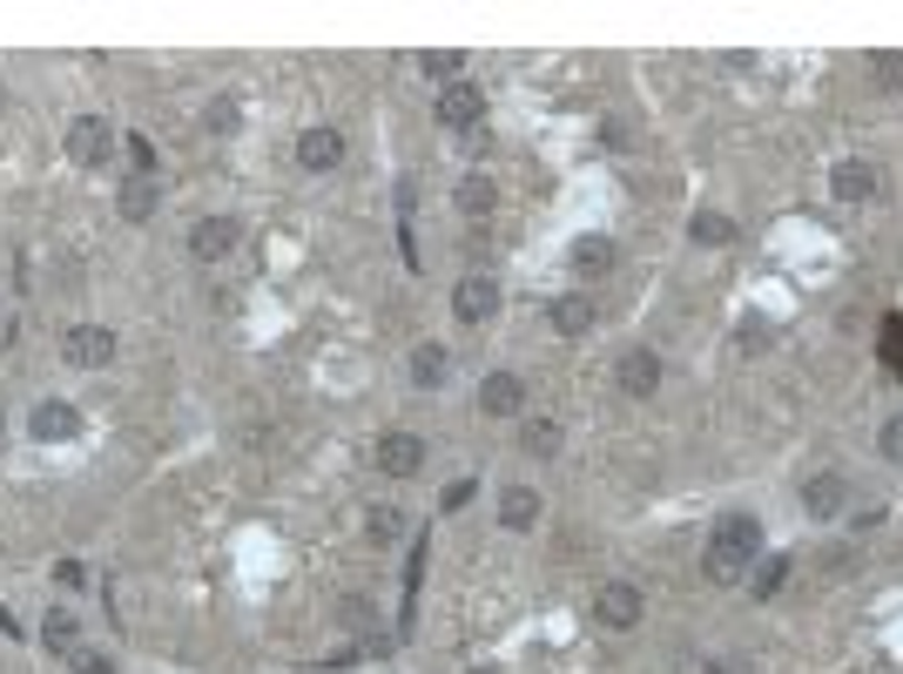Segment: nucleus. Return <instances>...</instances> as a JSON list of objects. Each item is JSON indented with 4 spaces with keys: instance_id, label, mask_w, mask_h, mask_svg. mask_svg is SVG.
<instances>
[{
    "instance_id": "obj_34",
    "label": "nucleus",
    "mask_w": 903,
    "mask_h": 674,
    "mask_svg": "<svg viewBox=\"0 0 903 674\" xmlns=\"http://www.w3.org/2000/svg\"><path fill=\"white\" fill-rule=\"evenodd\" d=\"M465 674H500V667H465Z\"/></svg>"
},
{
    "instance_id": "obj_9",
    "label": "nucleus",
    "mask_w": 903,
    "mask_h": 674,
    "mask_svg": "<svg viewBox=\"0 0 903 674\" xmlns=\"http://www.w3.org/2000/svg\"><path fill=\"white\" fill-rule=\"evenodd\" d=\"M492 310H500V284L492 277H459L452 284V317L459 324H485Z\"/></svg>"
},
{
    "instance_id": "obj_24",
    "label": "nucleus",
    "mask_w": 903,
    "mask_h": 674,
    "mask_svg": "<svg viewBox=\"0 0 903 674\" xmlns=\"http://www.w3.org/2000/svg\"><path fill=\"white\" fill-rule=\"evenodd\" d=\"M876 358H883V371H890V378H903V310L883 324V337H876Z\"/></svg>"
},
{
    "instance_id": "obj_25",
    "label": "nucleus",
    "mask_w": 903,
    "mask_h": 674,
    "mask_svg": "<svg viewBox=\"0 0 903 674\" xmlns=\"http://www.w3.org/2000/svg\"><path fill=\"white\" fill-rule=\"evenodd\" d=\"M688 236H695V243H708V249H715V243H735V223H728V216H721V210H701V216H695V223H688Z\"/></svg>"
},
{
    "instance_id": "obj_28",
    "label": "nucleus",
    "mask_w": 903,
    "mask_h": 674,
    "mask_svg": "<svg viewBox=\"0 0 903 674\" xmlns=\"http://www.w3.org/2000/svg\"><path fill=\"white\" fill-rule=\"evenodd\" d=\"M870 74L883 89H903V54H870Z\"/></svg>"
},
{
    "instance_id": "obj_15",
    "label": "nucleus",
    "mask_w": 903,
    "mask_h": 674,
    "mask_svg": "<svg viewBox=\"0 0 903 674\" xmlns=\"http://www.w3.org/2000/svg\"><path fill=\"white\" fill-rule=\"evenodd\" d=\"M500 527L506 533H533L540 527V492L533 486H506L500 492Z\"/></svg>"
},
{
    "instance_id": "obj_22",
    "label": "nucleus",
    "mask_w": 903,
    "mask_h": 674,
    "mask_svg": "<svg viewBox=\"0 0 903 674\" xmlns=\"http://www.w3.org/2000/svg\"><path fill=\"white\" fill-rule=\"evenodd\" d=\"M365 533H371L378 547H391V540L404 533V513H398V506H365Z\"/></svg>"
},
{
    "instance_id": "obj_33",
    "label": "nucleus",
    "mask_w": 903,
    "mask_h": 674,
    "mask_svg": "<svg viewBox=\"0 0 903 674\" xmlns=\"http://www.w3.org/2000/svg\"><path fill=\"white\" fill-rule=\"evenodd\" d=\"M48 641L68 647V641H74V621H68V614H48Z\"/></svg>"
},
{
    "instance_id": "obj_4",
    "label": "nucleus",
    "mask_w": 903,
    "mask_h": 674,
    "mask_svg": "<svg viewBox=\"0 0 903 674\" xmlns=\"http://www.w3.org/2000/svg\"><path fill=\"white\" fill-rule=\"evenodd\" d=\"M371 459H378V472H384V479H412V472L425 466V439H419V432H398V426H391V432H378Z\"/></svg>"
},
{
    "instance_id": "obj_30",
    "label": "nucleus",
    "mask_w": 903,
    "mask_h": 674,
    "mask_svg": "<svg viewBox=\"0 0 903 674\" xmlns=\"http://www.w3.org/2000/svg\"><path fill=\"white\" fill-rule=\"evenodd\" d=\"M203 122H209V129H216V135H229V129H236V102H229V95H216V102H209V115H203Z\"/></svg>"
},
{
    "instance_id": "obj_26",
    "label": "nucleus",
    "mask_w": 903,
    "mask_h": 674,
    "mask_svg": "<svg viewBox=\"0 0 903 674\" xmlns=\"http://www.w3.org/2000/svg\"><path fill=\"white\" fill-rule=\"evenodd\" d=\"M122 155H129V176L155 183V142H148V135H129V142H122Z\"/></svg>"
},
{
    "instance_id": "obj_14",
    "label": "nucleus",
    "mask_w": 903,
    "mask_h": 674,
    "mask_svg": "<svg viewBox=\"0 0 903 674\" xmlns=\"http://www.w3.org/2000/svg\"><path fill=\"white\" fill-rule=\"evenodd\" d=\"M843 499H850L843 472H809V486H802V506H809L815 520H837V513H843Z\"/></svg>"
},
{
    "instance_id": "obj_7",
    "label": "nucleus",
    "mask_w": 903,
    "mask_h": 674,
    "mask_svg": "<svg viewBox=\"0 0 903 674\" xmlns=\"http://www.w3.org/2000/svg\"><path fill=\"white\" fill-rule=\"evenodd\" d=\"M81 432V411L68 405V398H41L34 411H28V439H41V446H61V439H74Z\"/></svg>"
},
{
    "instance_id": "obj_35",
    "label": "nucleus",
    "mask_w": 903,
    "mask_h": 674,
    "mask_svg": "<svg viewBox=\"0 0 903 674\" xmlns=\"http://www.w3.org/2000/svg\"><path fill=\"white\" fill-rule=\"evenodd\" d=\"M708 674H735V667H721V661H715V667H708Z\"/></svg>"
},
{
    "instance_id": "obj_1",
    "label": "nucleus",
    "mask_w": 903,
    "mask_h": 674,
    "mask_svg": "<svg viewBox=\"0 0 903 674\" xmlns=\"http://www.w3.org/2000/svg\"><path fill=\"white\" fill-rule=\"evenodd\" d=\"M756 560H762V527H756V513H728L721 527H715V540H708V580H742V573H756Z\"/></svg>"
},
{
    "instance_id": "obj_19",
    "label": "nucleus",
    "mask_w": 903,
    "mask_h": 674,
    "mask_svg": "<svg viewBox=\"0 0 903 674\" xmlns=\"http://www.w3.org/2000/svg\"><path fill=\"white\" fill-rule=\"evenodd\" d=\"M115 210H122L129 223H148V216H155V183L129 176V183H122V196H115Z\"/></svg>"
},
{
    "instance_id": "obj_5",
    "label": "nucleus",
    "mask_w": 903,
    "mask_h": 674,
    "mask_svg": "<svg viewBox=\"0 0 903 674\" xmlns=\"http://www.w3.org/2000/svg\"><path fill=\"white\" fill-rule=\"evenodd\" d=\"M594 621H601V627H614V634L640 627V586H627V580H607L601 594H594Z\"/></svg>"
},
{
    "instance_id": "obj_21",
    "label": "nucleus",
    "mask_w": 903,
    "mask_h": 674,
    "mask_svg": "<svg viewBox=\"0 0 903 674\" xmlns=\"http://www.w3.org/2000/svg\"><path fill=\"white\" fill-rule=\"evenodd\" d=\"M419 68H425V74H439L445 89H452V81L465 74V48H425V54H419Z\"/></svg>"
},
{
    "instance_id": "obj_11",
    "label": "nucleus",
    "mask_w": 903,
    "mask_h": 674,
    "mask_svg": "<svg viewBox=\"0 0 903 674\" xmlns=\"http://www.w3.org/2000/svg\"><path fill=\"white\" fill-rule=\"evenodd\" d=\"M614 378H620L627 398H654V391H661V358H654V351H627L614 365Z\"/></svg>"
},
{
    "instance_id": "obj_2",
    "label": "nucleus",
    "mask_w": 903,
    "mask_h": 674,
    "mask_svg": "<svg viewBox=\"0 0 903 674\" xmlns=\"http://www.w3.org/2000/svg\"><path fill=\"white\" fill-rule=\"evenodd\" d=\"M115 351H122V337H115L109 324H68V330H61V358H68L74 371H109Z\"/></svg>"
},
{
    "instance_id": "obj_3",
    "label": "nucleus",
    "mask_w": 903,
    "mask_h": 674,
    "mask_svg": "<svg viewBox=\"0 0 903 674\" xmlns=\"http://www.w3.org/2000/svg\"><path fill=\"white\" fill-rule=\"evenodd\" d=\"M243 249V223L236 216H203L196 229H189V257L196 264H229Z\"/></svg>"
},
{
    "instance_id": "obj_23",
    "label": "nucleus",
    "mask_w": 903,
    "mask_h": 674,
    "mask_svg": "<svg viewBox=\"0 0 903 674\" xmlns=\"http://www.w3.org/2000/svg\"><path fill=\"white\" fill-rule=\"evenodd\" d=\"M749 580H756V586H749L756 601H776V594H782V580H789V560H776V553H769V560H756V573H749Z\"/></svg>"
},
{
    "instance_id": "obj_36",
    "label": "nucleus",
    "mask_w": 903,
    "mask_h": 674,
    "mask_svg": "<svg viewBox=\"0 0 903 674\" xmlns=\"http://www.w3.org/2000/svg\"><path fill=\"white\" fill-rule=\"evenodd\" d=\"M0 432H8V418H0Z\"/></svg>"
},
{
    "instance_id": "obj_29",
    "label": "nucleus",
    "mask_w": 903,
    "mask_h": 674,
    "mask_svg": "<svg viewBox=\"0 0 903 674\" xmlns=\"http://www.w3.org/2000/svg\"><path fill=\"white\" fill-rule=\"evenodd\" d=\"M472 492H479V479H452V486L439 492V506H445V513H459V506H472Z\"/></svg>"
},
{
    "instance_id": "obj_13",
    "label": "nucleus",
    "mask_w": 903,
    "mask_h": 674,
    "mask_svg": "<svg viewBox=\"0 0 903 674\" xmlns=\"http://www.w3.org/2000/svg\"><path fill=\"white\" fill-rule=\"evenodd\" d=\"M830 190H837V203H870V196H876V168L856 162V155H843V162L830 168Z\"/></svg>"
},
{
    "instance_id": "obj_6",
    "label": "nucleus",
    "mask_w": 903,
    "mask_h": 674,
    "mask_svg": "<svg viewBox=\"0 0 903 674\" xmlns=\"http://www.w3.org/2000/svg\"><path fill=\"white\" fill-rule=\"evenodd\" d=\"M109 149H115V135H109L102 115H74V122H68V155H74L81 168H102Z\"/></svg>"
},
{
    "instance_id": "obj_17",
    "label": "nucleus",
    "mask_w": 903,
    "mask_h": 674,
    "mask_svg": "<svg viewBox=\"0 0 903 674\" xmlns=\"http://www.w3.org/2000/svg\"><path fill=\"white\" fill-rule=\"evenodd\" d=\"M445 365H452L445 345H432V337H425V345L412 351V385H419V391H439V385H445Z\"/></svg>"
},
{
    "instance_id": "obj_31",
    "label": "nucleus",
    "mask_w": 903,
    "mask_h": 674,
    "mask_svg": "<svg viewBox=\"0 0 903 674\" xmlns=\"http://www.w3.org/2000/svg\"><path fill=\"white\" fill-rule=\"evenodd\" d=\"M54 586H68V594H74V586H89V566H81V560H54Z\"/></svg>"
},
{
    "instance_id": "obj_32",
    "label": "nucleus",
    "mask_w": 903,
    "mask_h": 674,
    "mask_svg": "<svg viewBox=\"0 0 903 674\" xmlns=\"http://www.w3.org/2000/svg\"><path fill=\"white\" fill-rule=\"evenodd\" d=\"M876 452H883V459H903V418H890V426L876 432Z\"/></svg>"
},
{
    "instance_id": "obj_27",
    "label": "nucleus",
    "mask_w": 903,
    "mask_h": 674,
    "mask_svg": "<svg viewBox=\"0 0 903 674\" xmlns=\"http://www.w3.org/2000/svg\"><path fill=\"white\" fill-rule=\"evenodd\" d=\"M526 452H533V459H553V452H560V426H553V418H533V426H526Z\"/></svg>"
},
{
    "instance_id": "obj_8",
    "label": "nucleus",
    "mask_w": 903,
    "mask_h": 674,
    "mask_svg": "<svg viewBox=\"0 0 903 674\" xmlns=\"http://www.w3.org/2000/svg\"><path fill=\"white\" fill-rule=\"evenodd\" d=\"M297 162L310 168V176H331V168L345 162V129H304L297 135Z\"/></svg>"
},
{
    "instance_id": "obj_12",
    "label": "nucleus",
    "mask_w": 903,
    "mask_h": 674,
    "mask_svg": "<svg viewBox=\"0 0 903 674\" xmlns=\"http://www.w3.org/2000/svg\"><path fill=\"white\" fill-rule=\"evenodd\" d=\"M485 115V95L472 89V81H452V89H439V122L445 129H472Z\"/></svg>"
},
{
    "instance_id": "obj_10",
    "label": "nucleus",
    "mask_w": 903,
    "mask_h": 674,
    "mask_svg": "<svg viewBox=\"0 0 903 674\" xmlns=\"http://www.w3.org/2000/svg\"><path fill=\"white\" fill-rule=\"evenodd\" d=\"M520 405H526L520 371H485V385H479V411H485V418H513Z\"/></svg>"
},
{
    "instance_id": "obj_16",
    "label": "nucleus",
    "mask_w": 903,
    "mask_h": 674,
    "mask_svg": "<svg viewBox=\"0 0 903 674\" xmlns=\"http://www.w3.org/2000/svg\"><path fill=\"white\" fill-rule=\"evenodd\" d=\"M566 257H573V270H581V277H607V270H614V243H607V236H581Z\"/></svg>"
},
{
    "instance_id": "obj_18",
    "label": "nucleus",
    "mask_w": 903,
    "mask_h": 674,
    "mask_svg": "<svg viewBox=\"0 0 903 674\" xmlns=\"http://www.w3.org/2000/svg\"><path fill=\"white\" fill-rule=\"evenodd\" d=\"M546 317H553V330H560V337H581V330L594 324V304H587V297H560Z\"/></svg>"
},
{
    "instance_id": "obj_20",
    "label": "nucleus",
    "mask_w": 903,
    "mask_h": 674,
    "mask_svg": "<svg viewBox=\"0 0 903 674\" xmlns=\"http://www.w3.org/2000/svg\"><path fill=\"white\" fill-rule=\"evenodd\" d=\"M492 203H500L492 176H465V183H459V210H465V216H492Z\"/></svg>"
}]
</instances>
